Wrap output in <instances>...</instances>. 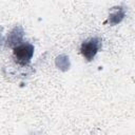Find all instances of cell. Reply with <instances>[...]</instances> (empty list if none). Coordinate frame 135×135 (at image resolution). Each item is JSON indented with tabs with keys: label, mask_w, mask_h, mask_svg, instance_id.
<instances>
[{
	"label": "cell",
	"mask_w": 135,
	"mask_h": 135,
	"mask_svg": "<svg viewBox=\"0 0 135 135\" xmlns=\"http://www.w3.org/2000/svg\"><path fill=\"white\" fill-rule=\"evenodd\" d=\"M34 55V45L30 42H21L13 49V59L21 66H25L30 63Z\"/></svg>",
	"instance_id": "cell-1"
},
{
	"label": "cell",
	"mask_w": 135,
	"mask_h": 135,
	"mask_svg": "<svg viewBox=\"0 0 135 135\" xmlns=\"http://www.w3.org/2000/svg\"><path fill=\"white\" fill-rule=\"evenodd\" d=\"M100 47V41L98 38H90L88 40H85L84 42H82L80 51L82 56L88 59V60H92L95 55L97 54L98 50Z\"/></svg>",
	"instance_id": "cell-2"
}]
</instances>
